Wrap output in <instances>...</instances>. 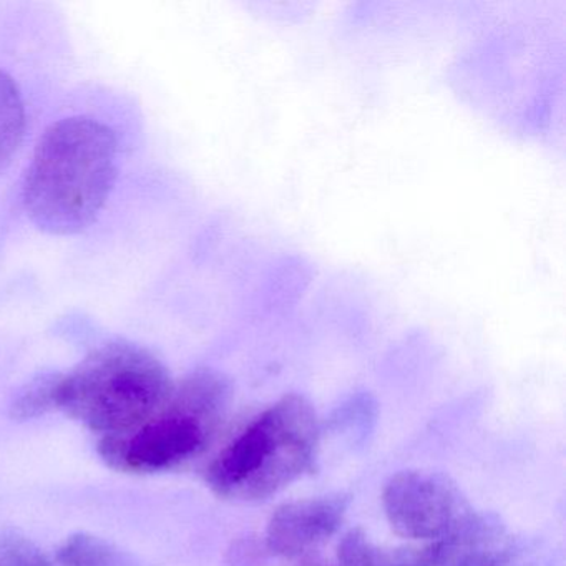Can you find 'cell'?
Wrapping results in <instances>:
<instances>
[{"label":"cell","mask_w":566,"mask_h":566,"mask_svg":"<svg viewBox=\"0 0 566 566\" xmlns=\"http://www.w3.org/2000/svg\"><path fill=\"white\" fill-rule=\"evenodd\" d=\"M230 400L223 374L198 369L174 387L168 402L127 436L104 437L98 453L120 472L170 470L200 455L213 439Z\"/></svg>","instance_id":"obj_4"},{"label":"cell","mask_w":566,"mask_h":566,"mask_svg":"<svg viewBox=\"0 0 566 566\" xmlns=\"http://www.w3.org/2000/svg\"><path fill=\"white\" fill-rule=\"evenodd\" d=\"M432 545L423 548H384L370 542L366 532L350 530L337 546L336 566H430Z\"/></svg>","instance_id":"obj_7"},{"label":"cell","mask_w":566,"mask_h":566,"mask_svg":"<svg viewBox=\"0 0 566 566\" xmlns=\"http://www.w3.org/2000/svg\"><path fill=\"white\" fill-rule=\"evenodd\" d=\"M382 506L397 535L436 542L470 513L455 483L423 470H403L390 476L382 490Z\"/></svg>","instance_id":"obj_5"},{"label":"cell","mask_w":566,"mask_h":566,"mask_svg":"<svg viewBox=\"0 0 566 566\" xmlns=\"http://www.w3.org/2000/svg\"><path fill=\"white\" fill-rule=\"evenodd\" d=\"M319 422L310 400L287 394L248 423L210 463L208 486L223 499H270L313 469Z\"/></svg>","instance_id":"obj_3"},{"label":"cell","mask_w":566,"mask_h":566,"mask_svg":"<svg viewBox=\"0 0 566 566\" xmlns=\"http://www.w3.org/2000/svg\"><path fill=\"white\" fill-rule=\"evenodd\" d=\"M117 177L115 132L95 118H62L35 145L22 184L25 213L44 233L74 237L101 217Z\"/></svg>","instance_id":"obj_1"},{"label":"cell","mask_w":566,"mask_h":566,"mask_svg":"<svg viewBox=\"0 0 566 566\" xmlns=\"http://www.w3.org/2000/svg\"><path fill=\"white\" fill-rule=\"evenodd\" d=\"M57 562L61 566H140L107 539L87 533L65 539L59 548Z\"/></svg>","instance_id":"obj_9"},{"label":"cell","mask_w":566,"mask_h":566,"mask_svg":"<svg viewBox=\"0 0 566 566\" xmlns=\"http://www.w3.org/2000/svg\"><path fill=\"white\" fill-rule=\"evenodd\" d=\"M24 98L11 75L0 71V175L8 170L25 135Z\"/></svg>","instance_id":"obj_8"},{"label":"cell","mask_w":566,"mask_h":566,"mask_svg":"<svg viewBox=\"0 0 566 566\" xmlns=\"http://www.w3.org/2000/svg\"><path fill=\"white\" fill-rule=\"evenodd\" d=\"M0 566H52L41 549L18 532L0 536Z\"/></svg>","instance_id":"obj_10"},{"label":"cell","mask_w":566,"mask_h":566,"mask_svg":"<svg viewBox=\"0 0 566 566\" xmlns=\"http://www.w3.org/2000/svg\"><path fill=\"white\" fill-rule=\"evenodd\" d=\"M297 566H336L334 563H331L329 559L323 558V556L319 555H311L303 556V559H301L300 565Z\"/></svg>","instance_id":"obj_11"},{"label":"cell","mask_w":566,"mask_h":566,"mask_svg":"<svg viewBox=\"0 0 566 566\" xmlns=\"http://www.w3.org/2000/svg\"><path fill=\"white\" fill-rule=\"evenodd\" d=\"M167 367L144 347L111 343L88 354L64 376L49 379L51 409L105 437L144 426L174 392Z\"/></svg>","instance_id":"obj_2"},{"label":"cell","mask_w":566,"mask_h":566,"mask_svg":"<svg viewBox=\"0 0 566 566\" xmlns=\"http://www.w3.org/2000/svg\"><path fill=\"white\" fill-rule=\"evenodd\" d=\"M346 510L347 500L340 495L283 503L268 522L264 546L281 558L311 555L340 528Z\"/></svg>","instance_id":"obj_6"}]
</instances>
